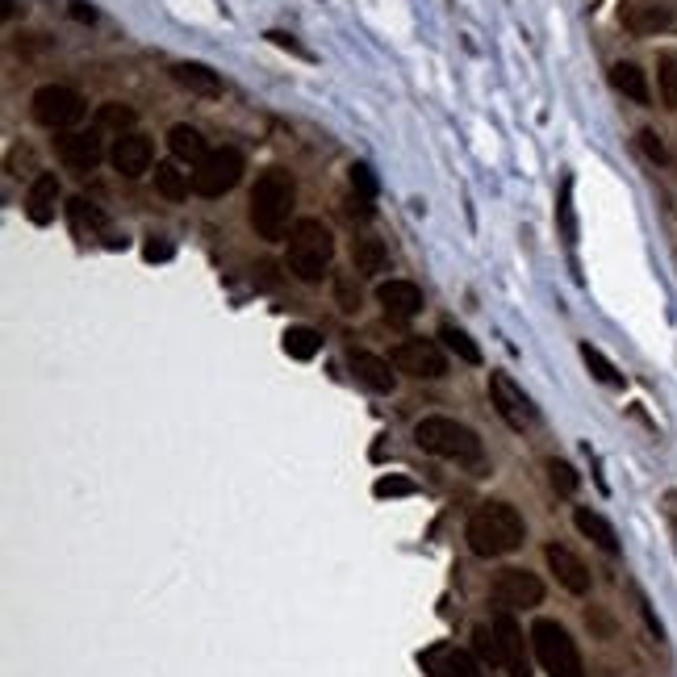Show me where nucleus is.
Instances as JSON below:
<instances>
[{
    "label": "nucleus",
    "mask_w": 677,
    "mask_h": 677,
    "mask_svg": "<svg viewBox=\"0 0 677 677\" xmlns=\"http://www.w3.org/2000/svg\"><path fill=\"white\" fill-rule=\"evenodd\" d=\"M347 368H352L356 381L368 385L372 393H393L398 389V368H393V360H381L372 352H352L347 356Z\"/></svg>",
    "instance_id": "dca6fc26"
},
{
    "label": "nucleus",
    "mask_w": 677,
    "mask_h": 677,
    "mask_svg": "<svg viewBox=\"0 0 677 677\" xmlns=\"http://www.w3.org/2000/svg\"><path fill=\"white\" fill-rule=\"evenodd\" d=\"M109 163H113V172L126 176V180L147 176V172L155 168V147H151V138H143V134H122L118 143H113V151H109Z\"/></svg>",
    "instance_id": "f8f14e48"
},
{
    "label": "nucleus",
    "mask_w": 677,
    "mask_h": 677,
    "mask_svg": "<svg viewBox=\"0 0 677 677\" xmlns=\"http://www.w3.org/2000/svg\"><path fill=\"white\" fill-rule=\"evenodd\" d=\"M335 260V235L322 218H301L289 230V272L306 285H318V280L331 272Z\"/></svg>",
    "instance_id": "7ed1b4c3"
},
{
    "label": "nucleus",
    "mask_w": 677,
    "mask_h": 677,
    "mask_svg": "<svg viewBox=\"0 0 677 677\" xmlns=\"http://www.w3.org/2000/svg\"><path fill=\"white\" fill-rule=\"evenodd\" d=\"M611 84L623 92L627 101H636V105H648V101H652V88H648V76H644L640 63H615V67H611Z\"/></svg>",
    "instance_id": "5701e85b"
},
{
    "label": "nucleus",
    "mask_w": 677,
    "mask_h": 677,
    "mask_svg": "<svg viewBox=\"0 0 677 677\" xmlns=\"http://www.w3.org/2000/svg\"><path fill=\"white\" fill-rule=\"evenodd\" d=\"M548 477H552L556 494H565V498H573L577 485H581V477L573 473V464H565V460H548Z\"/></svg>",
    "instance_id": "2f4dec72"
},
{
    "label": "nucleus",
    "mask_w": 677,
    "mask_h": 677,
    "mask_svg": "<svg viewBox=\"0 0 677 677\" xmlns=\"http://www.w3.org/2000/svg\"><path fill=\"white\" fill-rule=\"evenodd\" d=\"M464 535H469V548L477 556L494 560V556H510L515 548H523L527 527H523V515L510 502H485V506L473 510Z\"/></svg>",
    "instance_id": "f03ea898"
},
{
    "label": "nucleus",
    "mask_w": 677,
    "mask_h": 677,
    "mask_svg": "<svg viewBox=\"0 0 677 677\" xmlns=\"http://www.w3.org/2000/svg\"><path fill=\"white\" fill-rule=\"evenodd\" d=\"M352 268L360 276H381L389 268V251L381 239H372V235H360L352 239Z\"/></svg>",
    "instance_id": "4be33fe9"
},
{
    "label": "nucleus",
    "mask_w": 677,
    "mask_h": 677,
    "mask_svg": "<svg viewBox=\"0 0 677 677\" xmlns=\"http://www.w3.org/2000/svg\"><path fill=\"white\" fill-rule=\"evenodd\" d=\"M155 189H159V197H168V201H184V197H189V176L180 172L176 159L155 163Z\"/></svg>",
    "instance_id": "b1692460"
},
{
    "label": "nucleus",
    "mask_w": 677,
    "mask_h": 677,
    "mask_svg": "<svg viewBox=\"0 0 677 677\" xmlns=\"http://www.w3.org/2000/svg\"><path fill=\"white\" fill-rule=\"evenodd\" d=\"M439 339L460 364H481V347L469 339V331H460L456 322H439Z\"/></svg>",
    "instance_id": "393cba45"
},
{
    "label": "nucleus",
    "mask_w": 677,
    "mask_h": 677,
    "mask_svg": "<svg viewBox=\"0 0 677 677\" xmlns=\"http://www.w3.org/2000/svg\"><path fill=\"white\" fill-rule=\"evenodd\" d=\"M268 42H272V46H280V51L297 55V59H314V55L306 51V46H301V42H293V34H285V30H268Z\"/></svg>",
    "instance_id": "4c0bfd02"
},
{
    "label": "nucleus",
    "mask_w": 677,
    "mask_h": 677,
    "mask_svg": "<svg viewBox=\"0 0 677 677\" xmlns=\"http://www.w3.org/2000/svg\"><path fill=\"white\" fill-rule=\"evenodd\" d=\"M377 301L389 318H414L418 310H423V289H418L414 280H381Z\"/></svg>",
    "instance_id": "f3484780"
},
{
    "label": "nucleus",
    "mask_w": 677,
    "mask_h": 677,
    "mask_svg": "<svg viewBox=\"0 0 677 677\" xmlns=\"http://www.w3.org/2000/svg\"><path fill=\"white\" fill-rule=\"evenodd\" d=\"M657 84H661L665 109H677V55H661V63H657Z\"/></svg>",
    "instance_id": "7c9ffc66"
},
{
    "label": "nucleus",
    "mask_w": 677,
    "mask_h": 677,
    "mask_svg": "<svg viewBox=\"0 0 677 677\" xmlns=\"http://www.w3.org/2000/svg\"><path fill=\"white\" fill-rule=\"evenodd\" d=\"M138 122V113L130 109V105H122V101H105L101 109H97V130H126L130 134V126Z\"/></svg>",
    "instance_id": "c85d7f7f"
},
{
    "label": "nucleus",
    "mask_w": 677,
    "mask_h": 677,
    "mask_svg": "<svg viewBox=\"0 0 677 677\" xmlns=\"http://www.w3.org/2000/svg\"><path fill=\"white\" fill-rule=\"evenodd\" d=\"M640 151H644L652 163H665V159H669V151H665V143H661L657 130H640Z\"/></svg>",
    "instance_id": "f704fd0d"
},
{
    "label": "nucleus",
    "mask_w": 677,
    "mask_h": 677,
    "mask_svg": "<svg viewBox=\"0 0 677 677\" xmlns=\"http://www.w3.org/2000/svg\"><path fill=\"white\" fill-rule=\"evenodd\" d=\"M67 17H72V21H88V26H92V21H97V9H92L88 0H72V5H67Z\"/></svg>",
    "instance_id": "58836bf2"
},
{
    "label": "nucleus",
    "mask_w": 677,
    "mask_h": 677,
    "mask_svg": "<svg viewBox=\"0 0 677 677\" xmlns=\"http://www.w3.org/2000/svg\"><path fill=\"white\" fill-rule=\"evenodd\" d=\"M168 151L176 155V163H193V168H201V163L209 159V143H205V134L189 122H180L168 130Z\"/></svg>",
    "instance_id": "6ab92c4d"
},
{
    "label": "nucleus",
    "mask_w": 677,
    "mask_h": 677,
    "mask_svg": "<svg viewBox=\"0 0 677 677\" xmlns=\"http://www.w3.org/2000/svg\"><path fill=\"white\" fill-rule=\"evenodd\" d=\"M55 209H59V180H55V172H38L30 180V193H26V218L34 226H51Z\"/></svg>",
    "instance_id": "a211bd4d"
},
{
    "label": "nucleus",
    "mask_w": 677,
    "mask_h": 677,
    "mask_svg": "<svg viewBox=\"0 0 677 677\" xmlns=\"http://www.w3.org/2000/svg\"><path fill=\"white\" fill-rule=\"evenodd\" d=\"M352 189H356L364 201L377 197V176H372V172L364 168V163H356V168H352Z\"/></svg>",
    "instance_id": "c9c22d12"
},
{
    "label": "nucleus",
    "mask_w": 677,
    "mask_h": 677,
    "mask_svg": "<svg viewBox=\"0 0 677 677\" xmlns=\"http://www.w3.org/2000/svg\"><path fill=\"white\" fill-rule=\"evenodd\" d=\"M372 494H377V498H410L414 494V481H406V477H381L377 485H372Z\"/></svg>",
    "instance_id": "72a5a7b5"
},
{
    "label": "nucleus",
    "mask_w": 677,
    "mask_h": 677,
    "mask_svg": "<svg viewBox=\"0 0 677 677\" xmlns=\"http://www.w3.org/2000/svg\"><path fill=\"white\" fill-rule=\"evenodd\" d=\"M623 21H627V30H636V34H657L673 21V13L665 5H640V9H627Z\"/></svg>",
    "instance_id": "a878e982"
},
{
    "label": "nucleus",
    "mask_w": 677,
    "mask_h": 677,
    "mask_svg": "<svg viewBox=\"0 0 677 677\" xmlns=\"http://www.w3.org/2000/svg\"><path fill=\"white\" fill-rule=\"evenodd\" d=\"M13 9H17V5H13V0H5V9H0V17H5V21H9V17H13Z\"/></svg>",
    "instance_id": "a19ab883"
},
{
    "label": "nucleus",
    "mask_w": 677,
    "mask_h": 677,
    "mask_svg": "<svg viewBox=\"0 0 677 677\" xmlns=\"http://www.w3.org/2000/svg\"><path fill=\"white\" fill-rule=\"evenodd\" d=\"M322 352V335L314 326H289L285 331V356L293 360H314Z\"/></svg>",
    "instance_id": "bb28decb"
},
{
    "label": "nucleus",
    "mask_w": 677,
    "mask_h": 677,
    "mask_svg": "<svg viewBox=\"0 0 677 677\" xmlns=\"http://www.w3.org/2000/svg\"><path fill=\"white\" fill-rule=\"evenodd\" d=\"M67 214H72V222H76V226H84V222H88L92 230H105V226H109V218H105L92 201H84V197H76L72 205H67Z\"/></svg>",
    "instance_id": "473e14b6"
},
{
    "label": "nucleus",
    "mask_w": 677,
    "mask_h": 677,
    "mask_svg": "<svg viewBox=\"0 0 677 677\" xmlns=\"http://www.w3.org/2000/svg\"><path fill=\"white\" fill-rule=\"evenodd\" d=\"M418 665H423L431 677H485V673H481V661L473 657V652L456 648V644H435V648H427L423 657H418Z\"/></svg>",
    "instance_id": "ddd939ff"
},
{
    "label": "nucleus",
    "mask_w": 677,
    "mask_h": 677,
    "mask_svg": "<svg viewBox=\"0 0 677 677\" xmlns=\"http://www.w3.org/2000/svg\"><path fill=\"white\" fill-rule=\"evenodd\" d=\"M494 644H498V665L506 669V677H531V661H527V640L523 627L515 623V611H498L494 615Z\"/></svg>",
    "instance_id": "9d476101"
},
{
    "label": "nucleus",
    "mask_w": 677,
    "mask_h": 677,
    "mask_svg": "<svg viewBox=\"0 0 677 677\" xmlns=\"http://www.w3.org/2000/svg\"><path fill=\"white\" fill-rule=\"evenodd\" d=\"M494 602L502 611H527V606H540L544 602V581L535 577L531 569H502L494 577Z\"/></svg>",
    "instance_id": "1a4fd4ad"
},
{
    "label": "nucleus",
    "mask_w": 677,
    "mask_h": 677,
    "mask_svg": "<svg viewBox=\"0 0 677 677\" xmlns=\"http://www.w3.org/2000/svg\"><path fill=\"white\" fill-rule=\"evenodd\" d=\"M243 172H247L243 151L239 147H218V151H209V159L193 172V193L218 201L243 180Z\"/></svg>",
    "instance_id": "0eeeda50"
},
{
    "label": "nucleus",
    "mask_w": 677,
    "mask_h": 677,
    "mask_svg": "<svg viewBox=\"0 0 677 677\" xmlns=\"http://www.w3.org/2000/svg\"><path fill=\"white\" fill-rule=\"evenodd\" d=\"M414 443L423 452L439 456V460H456V464H477L481 460V439L473 427H464L456 423V418L448 414H427V418H418L414 423Z\"/></svg>",
    "instance_id": "20e7f679"
},
{
    "label": "nucleus",
    "mask_w": 677,
    "mask_h": 677,
    "mask_svg": "<svg viewBox=\"0 0 677 677\" xmlns=\"http://www.w3.org/2000/svg\"><path fill=\"white\" fill-rule=\"evenodd\" d=\"M389 360H393V368H398V372H410V377H418V381L448 377V356H443L431 339H402L389 352Z\"/></svg>",
    "instance_id": "6e6552de"
},
{
    "label": "nucleus",
    "mask_w": 677,
    "mask_h": 677,
    "mask_svg": "<svg viewBox=\"0 0 677 677\" xmlns=\"http://www.w3.org/2000/svg\"><path fill=\"white\" fill-rule=\"evenodd\" d=\"M556 222L565 243H577V209H573V180H560V197H556Z\"/></svg>",
    "instance_id": "cd10ccee"
},
{
    "label": "nucleus",
    "mask_w": 677,
    "mask_h": 677,
    "mask_svg": "<svg viewBox=\"0 0 677 677\" xmlns=\"http://www.w3.org/2000/svg\"><path fill=\"white\" fill-rule=\"evenodd\" d=\"M59 159L63 168L72 172H97V163L105 159V147H101V130H72L59 138Z\"/></svg>",
    "instance_id": "4468645a"
},
{
    "label": "nucleus",
    "mask_w": 677,
    "mask_h": 677,
    "mask_svg": "<svg viewBox=\"0 0 677 677\" xmlns=\"http://www.w3.org/2000/svg\"><path fill=\"white\" fill-rule=\"evenodd\" d=\"M544 560H548V569L556 573V581H560V586H565L569 594H577V598L590 594V569H586V560H581L573 548L548 544V548H544Z\"/></svg>",
    "instance_id": "2eb2a0df"
},
{
    "label": "nucleus",
    "mask_w": 677,
    "mask_h": 677,
    "mask_svg": "<svg viewBox=\"0 0 677 677\" xmlns=\"http://www.w3.org/2000/svg\"><path fill=\"white\" fill-rule=\"evenodd\" d=\"M172 80L184 92H193V97H205V101L222 97V80H218V72H209L205 63H176L172 67Z\"/></svg>",
    "instance_id": "aec40b11"
},
{
    "label": "nucleus",
    "mask_w": 677,
    "mask_h": 677,
    "mask_svg": "<svg viewBox=\"0 0 677 677\" xmlns=\"http://www.w3.org/2000/svg\"><path fill=\"white\" fill-rule=\"evenodd\" d=\"M30 113H34V122L42 130H72L84 122V97L76 88H67V84H42L34 97H30Z\"/></svg>",
    "instance_id": "423d86ee"
},
{
    "label": "nucleus",
    "mask_w": 677,
    "mask_h": 677,
    "mask_svg": "<svg viewBox=\"0 0 677 677\" xmlns=\"http://www.w3.org/2000/svg\"><path fill=\"white\" fill-rule=\"evenodd\" d=\"M143 255H147V260H151V264H155V260L163 264V260H172V243H155V239H151V243L143 247Z\"/></svg>",
    "instance_id": "ea45409f"
},
{
    "label": "nucleus",
    "mask_w": 677,
    "mask_h": 677,
    "mask_svg": "<svg viewBox=\"0 0 677 677\" xmlns=\"http://www.w3.org/2000/svg\"><path fill=\"white\" fill-rule=\"evenodd\" d=\"M573 527H577L581 535H586V540H594L606 556H619V535H615V527H611V523H606V519L598 515V510L577 506V510H573Z\"/></svg>",
    "instance_id": "412c9836"
},
{
    "label": "nucleus",
    "mask_w": 677,
    "mask_h": 677,
    "mask_svg": "<svg viewBox=\"0 0 677 677\" xmlns=\"http://www.w3.org/2000/svg\"><path fill=\"white\" fill-rule=\"evenodd\" d=\"M489 402H494V410L502 414V423L506 427H515V431H527L535 423V406L527 393L506 377V372H489Z\"/></svg>",
    "instance_id": "9b49d317"
},
{
    "label": "nucleus",
    "mask_w": 677,
    "mask_h": 677,
    "mask_svg": "<svg viewBox=\"0 0 677 677\" xmlns=\"http://www.w3.org/2000/svg\"><path fill=\"white\" fill-rule=\"evenodd\" d=\"M531 648H535V661H540V669L548 677H586V665H581V652H577L573 636L556 619H535L531 623Z\"/></svg>",
    "instance_id": "39448f33"
},
{
    "label": "nucleus",
    "mask_w": 677,
    "mask_h": 677,
    "mask_svg": "<svg viewBox=\"0 0 677 677\" xmlns=\"http://www.w3.org/2000/svg\"><path fill=\"white\" fill-rule=\"evenodd\" d=\"M581 360H586V368L594 372V381H602V385H611V389H619V385H623V377H619V368H615L611 360H606V356L598 352V347H594V343H581Z\"/></svg>",
    "instance_id": "c756f323"
},
{
    "label": "nucleus",
    "mask_w": 677,
    "mask_h": 677,
    "mask_svg": "<svg viewBox=\"0 0 677 677\" xmlns=\"http://www.w3.org/2000/svg\"><path fill=\"white\" fill-rule=\"evenodd\" d=\"M293 201H297V189H293V176L285 168H268L260 180H255L251 189V230L260 235L264 243H276L285 239L289 230V218H293Z\"/></svg>",
    "instance_id": "f257e3e1"
},
{
    "label": "nucleus",
    "mask_w": 677,
    "mask_h": 677,
    "mask_svg": "<svg viewBox=\"0 0 677 677\" xmlns=\"http://www.w3.org/2000/svg\"><path fill=\"white\" fill-rule=\"evenodd\" d=\"M477 657L489 661V665H498V644H494V627H477Z\"/></svg>",
    "instance_id": "e433bc0d"
}]
</instances>
